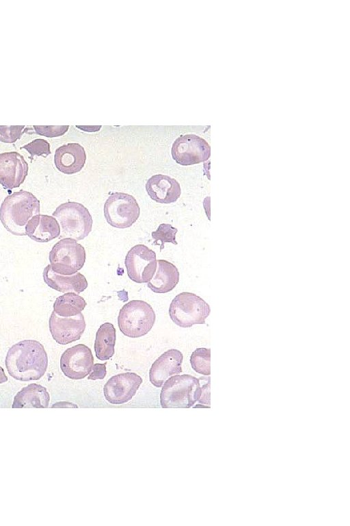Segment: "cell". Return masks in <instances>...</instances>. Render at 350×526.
I'll return each instance as SVG.
<instances>
[{
	"mask_svg": "<svg viewBox=\"0 0 350 526\" xmlns=\"http://www.w3.org/2000/svg\"><path fill=\"white\" fill-rule=\"evenodd\" d=\"M5 365L9 375L16 380H38L47 369L48 356L40 342L23 340L9 349Z\"/></svg>",
	"mask_w": 350,
	"mask_h": 526,
	"instance_id": "1",
	"label": "cell"
},
{
	"mask_svg": "<svg viewBox=\"0 0 350 526\" xmlns=\"http://www.w3.org/2000/svg\"><path fill=\"white\" fill-rule=\"evenodd\" d=\"M40 214V201L31 192L19 190L7 196L0 207L3 227L15 236H26L25 226Z\"/></svg>",
	"mask_w": 350,
	"mask_h": 526,
	"instance_id": "2",
	"label": "cell"
},
{
	"mask_svg": "<svg viewBox=\"0 0 350 526\" xmlns=\"http://www.w3.org/2000/svg\"><path fill=\"white\" fill-rule=\"evenodd\" d=\"M201 394L200 379L187 374L169 377L163 384L160 403L163 408H189Z\"/></svg>",
	"mask_w": 350,
	"mask_h": 526,
	"instance_id": "3",
	"label": "cell"
},
{
	"mask_svg": "<svg viewBox=\"0 0 350 526\" xmlns=\"http://www.w3.org/2000/svg\"><path fill=\"white\" fill-rule=\"evenodd\" d=\"M155 319V312L150 304L142 300H132L120 310L118 324L124 336L139 338L150 331Z\"/></svg>",
	"mask_w": 350,
	"mask_h": 526,
	"instance_id": "4",
	"label": "cell"
},
{
	"mask_svg": "<svg viewBox=\"0 0 350 526\" xmlns=\"http://www.w3.org/2000/svg\"><path fill=\"white\" fill-rule=\"evenodd\" d=\"M210 312V306L204 299L189 292L177 295L169 307L171 320L183 328L191 327L195 324H204Z\"/></svg>",
	"mask_w": 350,
	"mask_h": 526,
	"instance_id": "5",
	"label": "cell"
},
{
	"mask_svg": "<svg viewBox=\"0 0 350 526\" xmlns=\"http://www.w3.org/2000/svg\"><path fill=\"white\" fill-rule=\"evenodd\" d=\"M52 216L59 221L62 236L80 240L88 236L92 230V218L83 204L68 201L60 204Z\"/></svg>",
	"mask_w": 350,
	"mask_h": 526,
	"instance_id": "6",
	"label": "cell"
},
{
	"mask_svg": "<svg viewBox=\"0 0 350 526\" xmlns=\"http://www.w3.org/2000/svg\"><path fill=\"white\" fill-rule=\"evenodd\" d=\"M84 247L77 240L64 238L54 245L49 254L51 269L62 275H72L81 269L85 262Z\"/></svg>",
	"mask_w": 350,
	"mask_h": 526,
	"instance_id": "7",
	"label": "cell"
},
{
	"mask_svg": "<svg viewBox=\"0 0 350 526\" xmlns=\"http://www.w3.org/2000/svg\"><path fill=\"white\" fill-rule=\"evenodd\" d=\"M139 214L140 208L135 198L127 193L113 192L104 204V216L107 222L116 228L131 227Z\"/></svg>",
	"mask_w": 350,
	"mask_h": 526,
	"instance_id": "8",
	"label": "cell"
},
{
	"mask_svg": "<svg viewBox=\"0 0 350 526\" xmlns=\"http://www.w3.org/2000/svg\"><path fill=\"white\" fill-rule=\"evenodd\" d=\"M156 253L144 245H137L127 253L124 264L130 279L138 283H148L154 275L157 260Z\"/></svg>",
	"mask_w": 350,
	"mask_h": 526,
	"instance_id": "9",
	"label": "cell"
},
{
	"mask_svg": "<svg viewBox=\"0 0 350 526\" xmlns=\"http://www.w3.org/2000/svg\"><path fill=\"white\" fill-rule=\"evenodd\" d=\"M171 153L177 164L189 166L207 160L211 155V147L202 138L195 134H185L175 140Z\"/></svg>",
	"mask_w": 350,
	"mask_h": 526,
	"instance_id": "10",
	"label": "cell"
},
{
	"mask_svg": "<svg viewBox=\"0 0 350 526\" xmlns=\"http://www.w3.org/2000/svg\"><path fill=\"white\" fill-rule=\"evenodd\" d=\"M94 357L91 349L83 344L67 349L61 355L60 368L71 379L85 378L92 371Z\"/></svg>",
	"mask_w": 350,
	"mask_h": 526,
	"instance_id": "11",
	"label": "cell"
},
{
	"mask_svg": "<svg viewBox=\"0 0 350 526\" xmlns=\"http://www.w3.org/2000/svg\"><path fill=\"white\" fill-rule=\"evenodd\" d=\"M142 383V378L132 372L112 376L103 387L105 398L111 404L126 403L135 396Z\"/></svg>",
	"mask_w": 350,
	"mask_h": 526,
	"instance_id": "12",
	"label": "cell"
},
{
	"mask_svg": "<svg viewBox=\"0 0 350 526\" xmlns=\"http://www.w3.org/2000/svg\"><path fill=\"white\" fill-rule=\"evenodd\" d=\"M85 326V318L81 312L75 316L62 317L53 311L49 320V331L53 338L62 345L79 340Z\"/></svg>",
	"mask_w": 350,
	"mask_h": 526,
	"instance_id": "13",
	"label": "cell"
},
{
	"mask_svg": "<svg viewBox=\"0 0 350 526\" xmlns=\"http://www.w3.org/2000/svg\"><path fill=\"white\" fill-rule=\"evenodd\" d=\"M28 174V164L16 151L0 153V184L12 190L22 184Z\"/></svg>",
	"mask_w": 350,
	"mask_h": 526,
	"instance_id": "14",
	"label": "cell"
},
{
	"mask_svg": "<svg viewBox=\"0 0 350 526\" xmlns=\"http://www.w3.org/2000/svg\"><path fill=\"white\" fill-rule=\"evenodd\" d=\"M183 355L178 349H171L161 354L152 364L149 377L151 384L160 388L170 377L182 373Z\"/></svg>",
	"mask_w": 350,
	"mask_h": 526,
	"instance_id": "15",
	"label": "cell"
},
{
	"mask_svg": "<svg viewBox=\"0 0 350 526\" xmlns=\"http://www.w3.org/2000/svg\"><path fill=\"white\" fill-rule=\"evenodd\" d=\"M146 190L151 199L160 203H174L181 193L178 181L163 174L150 177L146 184Z\"/></svg>",
	"mask_w": 350,
	"mask_h": 526,
	"instance_id": "16",
	"label": "cell"
},
{
	"mask_svg": "<svg viewBox=\"0 0 350 526\" xmlns=\"http://www.w3.org/2000/svg\"><path fill=\"white\" fill-rule=\"evenodd\" d=\"M85 161V149L77 142H70L58 147L54 155L55 167L59 171L67 175L79 172Z\"/></svg>",
	"mask_w": 350,
	"mask_h": 526,
	"instance_id": "17",
	"label": "cell"
},
{
	"mask_svg": "<svg viewBox=\"0 0 350 526\" xmlns=\"http://www.w3.org/2000/svg\"><path fill=\"white\" fill-rule=\"evenodd\" d=\"M26 236L38 242H47L60 236V225L53 216L37 214L25 226Z\"/></svg>",
	"mask_w": 350,
	"mask_h": 526,
	"instance_id": "18",
	"label": "cell"
},
{
	"mask_svg": "<svg viewBox=\"0 0 350 526\" xmlns=\"http://www.w3.org/2000/svg\"><path fill=\"white\" fill-rule=\"evenodd\" d=\"M44 281L48 286L61 292H73L79 294L88 287V281L83 275L77 273L72 275H62L55 273L47 265L42 273Z\"/></svg>",
	"mask_w": 350,
	"mask_h": 526,
	"instance_id": "19",
	"label": "cell"
},
{
	"mask_svg": "<svg viewBox=\"0 0 350 526\" xmlns=\"http://www.w3.org/2000/svg\"><path fill=\"white\" fill-rule=\"evenodd\" d=\"M157 269L148 287L156 293H166L172 290L179 281V272L172 263L158 260Z\"/></svg>",
	"mask_w": 350,
	"mask_h": 526,
	"instance_id": "20",
	"label": "cell"
},
{
	"mask_svg": "<svg viewBox=\"0 0 350 526\" xmlns=\"http://www.w3.org/2000/svg\"><path fill=\"white\" fill-rule=\"evenodd\" d=\"M50 395L46 388L38 384L23 388L14 398L12 408H46Z\"/></svg>",
	"mask_w": 350,
	"mask_h": 526,
	"instance_id": "21",
	"label": "cell"
},
{
	"mask_svg": "<svg viewBox=\"0 0 350 526\" xmlns=\"http://www.w3.org/2000/svg\"><path fill=\"white\" fill-rule=\"evenodd\" d=\"M116 340V329L112 323H105L99 327L94 342V351L98 360H107L113 355Z\"/></svg>",
	"mask_w": 350,
	"mask_h": 526,
	"instance_id": "22",
	"label": "cell"
},
{
	"mask_svg": "<svg viewBox=\"0 0 350 526\" xmlns=\"http://www.w3.org/2000/svg\"><path fill=\"white\" fill-rule=\"evenodd\" d=\"M87 305L85 299L78 294L69 292L56 298L53 311L59 316L71 317L80 314Z\"/></svg>",
	"mask_w": 350,
	"mask_h": 526,
	"instance_id": "23",
	"label": "cell"
},
{
	"mask_svg": "<svg viewBox=\"0 0 350 526\" xmlns=\"http://www.w3.org/2000/svg\"><path fill=\"white\" fill-rule=\"evenodd\" d=\"M190 363L192 368L200 374H211V349L198 348L191 355Z\"/></svg>",
	"mask_w": 350,
	"mask_h": 526,
	"instance_id": "24",
	"label": "cell"
},
{
	"mask_svg": "<svg viewBox=\"0 0 350 526\" xmlns=\"http://www.w3.org/2000/svg\"><path fill=\"white\" fill-rule=\"evenodd\" d=\"M178 229L172 227L170 224L162 223L159 225L157 229L152 232V238L155 240L156 244L158 240L161 242L160 250L164 248L165 242H170L177 245L176 241V234Z\"/></svg>",
	"mask_w": 350,
	"mask_h": 526,
	"instance_id": "25",
	"label": "cell"
},
{
	"mask_svg": "<svg viewBox=\"0 0 350 526\" xmlns=\"http://www.w3.org/2000/svg\"><path fill=\"white\" fill-rule=\"evenodd\" d=\"M22 149H26L30 154L31 158L35 155L46 157L51 153L49 143L42 138L33 140L24 145Z\"/></svg>",
	"mask_w": 350,
	"mask_h": 526,
	"instance_id": "26",
	"label": "cell"
},
{
	"mask_svg": "<svg viewBox=\"0 0 350 526\" xmlns=\"http://www.w3.org/2000/svg\"><path fill=\"white\" fill-rule=\"evenodd\" d=\"M24 128V125L0 126V141L5 143L15 142L21 138Z\"/></svg>",
	"mask_w": 350,
	"mask_h": 526,
	"instance_id": "27",
	"label": "cell"
},
{
	"mask_svg": "<svg viewBox=\"0 0 350 526\" xmlns=\"http://www.w3.org/2000/svg\"><path fill=\"white\" fill-rule=\"evenodd\" d=\"M68 125L63 126H38L34 125L35 133L48 138L58 137L64 135L68 129Z\"/></svg>",
	"mask_w": 350,
	"mask_h": 526,
	"instance_id": "28",
	"label": "cell"
},
{
	"mask_svg": "<svg viewBox=\"0 0 350 526\" xmlns=\"http://www.w3.org/2000/svg\"><path fill=\"white\" fill-rule=\"evenodd\" d=\"M106 364L107 362L104 364L96 363L93 364L92 371H90V374L88 379L92 380L104 379L107 374Z\"/></svg>",
	"mask_w": 350,
	"mask_h": 526,
	"instance_id": "29",
	"label": "cell"
},
{
	"mask_svg": "<svg viewBox=\"0 0 350 526\" xmlns=\"http://www.w3.org/2000/svg\"><path fill=\"white\" fill-rule=\"evenodd\" d=\"M198 401L210 405V377H204V384L201 386V394Z\"/></svg>",
	"mask_w": 350,
	"mask_h": 526,
	"instance_id": "30",
	"label": "cell"
},
{
	"mask_svg": "<svg viewBox=\"0 0 350 526\" xmlns=\"http://www.w3.org/2000/svg\"><path fill=\"white\" fill-rule=\"evenodd\" d=\"M77 127L78 128H79V129H82V130H84V131H87V132H97V131H98V130L100 129V127H101V126H100V125H98V126H96V127H95V126H92V127H89V126H85V127H83V126H78V125H77Z\"/></svg>",
	"mask_w": 350,
	"mask_h": 526,
	"instance_id": "31",
	"label": "cell"
},
{
	"mask_svg": "<svg viewBox=\"0 0 350 526\" xmlns=\"http://www.w3.org/2000/svg\"><path fill=\"white\" fill-rule=\"evenodd\" d=\"M8 377L5 375L3 368L0 366V384L8 381Z\"/></svg>",
	"mask_w": 350,
	"mask_h": 526,
	"instance_id": "32",
	"label": "cell"
}]
</instances>
